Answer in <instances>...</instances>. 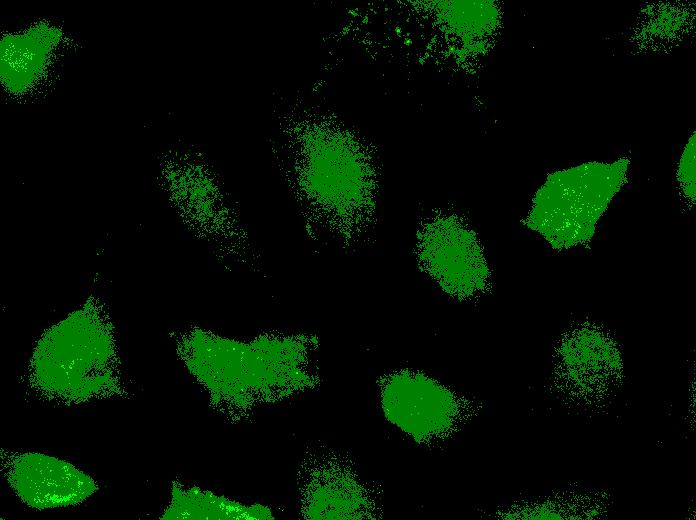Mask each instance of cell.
Instances as JSON below:
<instances>
[{"mask_svg":"<svg viewBox=\"0 0 696 520\" xmlns=\"http://www.w3.org/2000/svg\"><path fill=\"white\" fill-rule=\"evenodd\" d=\"M31 381L43 396L68 404L115 395L120 379L106 323L80 310L53 327L35 350Z\"/></svg>","mask_w":696,"mask_h":520,"instance_id":"cell-1","label":"cell"},{"mask_svg":"<svg viewBox=\"0 0 696 520\" xmlns=\"http://www.w3.org/2000/svg\"><path fill=\"white\" fill-rule=\"evenodd\" d=\"M630 160L588 162L550 173L532 200L525 225L553 249L590 242L613 198L628 181Z\"/></svg>","mask_w":696,"mask_h":520,"instance_id":"cell-2","label":"cell"},{"mask_svg":"<svg viewBox=\"0 0 696 520\" xmlns=\"http://www.w3.org/2000/svg\"><path fill=\"white\" fill-rule=\"evenodd\" d=\"M416 255L421 269L448 295L468 300L490 285V269L475 232L456 216L426 221L417 234Z\"/></svg>","mask_w":696,"mask_h":520,"instance_id":"cell-3","label":"cell"},{"mask_svg":"<svg viewBox=\"0 0 696 520\" xmlns=\"http://www.w3.org/2000/svg\"><path fill=\"white\" fill-rule=\"evenodd\" d=\"M382 398L387 418L418 442L446 437L459 422L457 396L421 372L402 370L390 375Z\"/></svg>","mask_w":696,"mask_h":520,"instance_id":"cell-4","label":"cell"},{"mask_svg":"<svg viewBox=\"0 0 696 520\" xmlns=\"http://www.w3.org/2000/svg\"><path fill=\"white\" fill-rule=\"evenodd\" d=\"M2 467L16 495L35 509L74 506L98 489L94 479L73 464L42 453H6Z\"/></svg>","mask_w":696,"mask_h":520,"instance_id":"cell-5","label":"cell"},{"mask_svg":"<svg viewBox=\"0 0 696 520\" xmlns=\"http://www.w3.org/2000/svg\"><path fill=\"white\" fill-rule=\"evenodd\" d=\"M558 368L578 386L588 388L610 382L621 370L618 348L603 331L595 328L574 330L558 349Z\"/></svg>","mask_w":696,"mask_h":520,"instance_id":"cell-6","label":"cell"},{"mask_svg":"<svg viewBox=\"0 0 696 520\" xmlns=\"http://www.w3.org/2000/svg\"><path fill=\"white\" fill-rule=\"evenodd\" d=\"M696 133L694 132L688 139L677 168V181L679 187L689 201L695 203L696 196Z\"/></svg>","mask_w":696,"mask_h":520,"instance_id":"cell-7","label":"cell"}]
</instances>
